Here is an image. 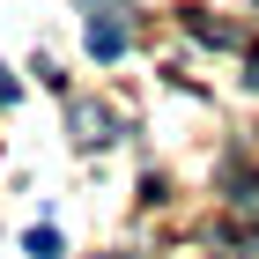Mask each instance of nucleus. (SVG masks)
Returning <instances> with one entry per match:
<instances>
[{
    "instance_id": "obj_6",
    "label": "nucleus",
    "mask_w": 259,
    "mask_h": 259,
    "mask_svg": "<svg viewBox=\"0 0 259 259\" xmlns=\"http://www.w3.org/2000/svg\"><path fill=\"white\" fill-rule=\"evenodd\" d=\"M89 8H97V0H89Z\"/></svg>"
},
{
    "instance_id": "obj_4",
    "label": "nucleus",
    "mask_w": 259,
    "mask_h": 259,
    "mask_svg": "<svg viewBox=\"0 0 259 259\" xmlns=\"http://www.w3.org/2000/svg\"><path fill=\"white\" fill-rule=\"evenodd\" d=\"M0 104H15V74H8V67H0Z\"/></svg>"
},
{
    "instance_id": "obj_5",
    "label": "nucleus",
    "mask_w": 259,
    "mask_h": 259,
    "mask_svg": "<svg viewBox=\"0 0 259 259\" xmlns=\"http://www.w3.org/2000/svg\"><path fill=\"white\" fill-rule=\"evenodd\" d=\"M244 81H252V89H259V60H252V74H244Z\"/></svg>"
},
{
    "instance_id": "obj_1",
    "label": "nucleus",
    "mask_w": 259,
    "mask_h": 259,
    "mask_svg": "<svg viewBox=\"0 0 259 259\" xmlns=\"http://www.w3.org/2000/svg\"><path fill=\"white\" fill-rule=\"evenodd\" d=\"M119 52H126V22H119V8L89 15V60H119Z\"/></svg>"
},
{
    "instance_id": "obj_3",
    "label": "nucleus",
    "mask_w": 259,
    "mask_h": 259,
    "mask_svg": "<svg viewBox=\"0 0 259 259\" xmlns=\"http://www.w3.org/2000/svg\"><path fill=\"white\" fill-rule=\"evenodd\" d=\"M22 244H30V259H60V252H67V244H60V230H30Z\"/></svg>"
},
{
    "instance_id": "obj_2",
    "label": "nucleus",
    "mask_w": 259,
    "mask_h": 259,
    "mask_svg": "<svg viewBox=\"0 0 259 259\" xmlns=\"http://www.w3.org/2000/svg\"><path fill=\"white\" fill-rule=\"evenodd\" d=\"M74 126H81V141H119V134H111L119 119H111L104 104H74Z\"/></svg>"
}]
</instances>
